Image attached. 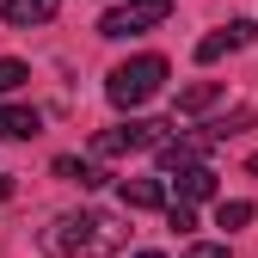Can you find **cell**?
Wrapping results in <instances>:
<instances>
[{"mask_svg": "<svg viewBox=\"0 0 258 258\" xmlns=\"http://www.w3.org/2000/svg\"><path fill=\"white\" fill-rule=\"evenodd\" d=\"M252 43V19H234V25H221V31H209V37L197 43V61L209 68V61H221V55H234V49H246Z\"/></svg>", "mask_w": 258, "mask_h": 258, "instance_id": "obj_6", "label": "cell"}, {"mask_svg": "<svg viewBox=\"0 0 258 258\" xmlns=\"http://www.w3.org/2000/svg\"><path fill=\"white\" fill-rule=\"evenodd\" d=\"M160 129H166V123H154V117H129L117 129H99V136H92V154L117 160V154H136V148H160V142H166Z\"/></svg>", "mask_w": 258, "mask_h": 258, "instance_id": "obj_4", "label": "cell"}, {"mask_svg": "<svg viewBox=\"0 0 258 258\" xmlns=\"http://www.w3.org/2000/svg\"><path fill=\"white\" fill-rule=\"evenodd\" d=\"M258 209L246 203V197H221V209H215V228H246Z\"/></svg>", "mask_w": 258, "mask_h": 258, "instance_id": "obj_13", "label": "cell"}, {"mask_svg": "<svg viewBox=\"0 0 258 258\" xmlns=\"http://www.w3.org/2000/svg\"><path fill=\"white\" fill-rule=\"evenodd\" d=\"M215 148L209 129H197V136H178V142H160V172H184V166H203V154Z\"/></svg>", "mask_w": 258, "mask_h": 258, "instance_id": "obj_5", "label": "cell"}, {"mask_svg": "<svg viewBox=\"0 0 258 258\" xmlns=\"http://www.w3.org/2000/svg\"><path fill=\"white\" fill-rule=\"evenodd\" d=\"M55 172L68 178V184H80V190H99V184H105V172L92 166V160H74V154H61V160H55Z\"/></svg>", "mask_w": 258, "mask_h": 258, "instance_id": "obj_12", "label": "cell"}, {"mask_svg": "<svg viewBox=\"0 0 258 258\" xmlns=\"http://www.w3.org/2000/svg\"><path fill=\"white\" fill-rule=\"evenodd\" d=\"M172 19V0H123L99 19V37H136V31H154Z\"/></svg>", "mask_w": 258, "mask_h": 258, "instance_id": "obj_3", "label": "cell"}, {"mask_svg": "<svg viewBox=\"0 0 258 258\" xmlns=\"http://www.w3.org/2000/svg\"><path fill=\"white\" fill-rule=\"evenodd\" d=\"M25 80H31V68H25V61H19V55H0V99H13Z\"/></svg>", "mask_w": 258, "mask_h": 258, "instance_id": "obj_14", "label": "cell"}, {"mask_svg": "<svg viewBox=\"0 0 258 258\" xmlns=\"http://www.w3.org/2000/svg\"><path fill=\"white\" fill-rule=\"evenodd\" d=\"M136 258H166V252H136Z\"/></svg>", "mask_w": 258, "mask_h": 258, "instance_id": "obj_18", "label": "cell"}, {"mask_svg": "<svg viewBox=\"0 0 258 258\" xmlns=\"http://www.w3.org/2000/svg\"><path fill=\"white\" fill-rule=\"evenodd\" d=\"M215 197V172L209 166H184L178 172V203H209Z\"/></svg>", "mask_w": 258, "mask_h": 258, "instance_id": "obj_11", "label": "cell"}, {"mask_svg": "<svg viewBox=\"0 0 258 258\" xmlns=\"http://www.w3.org/2000/svg\"><path fill=\"white\" fill-rule=\"evenodd\" d=\"M166 86V55H129V61H117V68L105 74V99L117 105V111H136V105H148L154 92Z\"/></svg>", "mask_w": 258, "mask_h": 258, "instance_id": "obj_2", "label": "cell"}, {"mask_svg": "<svg viewBox=\"0 0 258 258\" xmlns=\"http://www.w3.org/2000/svg\"><path fill=\"white\" fill-rule=\"evenodd\" d=\"M117 197H123V209H166V184L160 178H123Z\"/></svg>", "mask_w": 258, "mask_h": 258, "instance_id": "obj_8", "label": "cell"}, {"mask_svg": "<svg viewBox=\"0 0 258 258\" xmlns=\"http://www.w3.org/2000/svg\"><path fill=\"white\" fill-rule=\"evenodd\" d=\"M246 172H258V154H252V160H246Z\"/></svg>", "mask_w": 258, "mask_h": 258, "instance_id": "obj_17", "label": "cell"}, {"mask_svg": "<svg viewBox=\"0 0 258 258\" xmlns=\"http://www.w3.org/2000/svg\"><path fill=\"white\" fill-rule=\"evenodd\" d=\"M61 13V0H7L0 7V19H7L13 31H31V25H49Z\"/></svg>", "mask_w": 258, "mask_h": 258, "instance_id": "obj_7", "label": "cell"}, {"mask_svg": "<svg viewBox=\"0 0 258 258\" xmlns=\"http://www.w3.org/2000/svg\"><path fill=\"white\" fill-rule=\"evenodd\" d=\"M178 258H228V240H197V246H184Z\"/></svg>", "mask_w": 258, "mask_h": 258, "instance_id": "obj_15", "label": "cell"}, {"mask_svg": "<svg viewBox=\"0 0 258 258\" xmlns=\"http://www.w3.org/2000/svg\"><path fill=\"white\" fill-rule=\"evenodd\" d=\"M43 240H49L55 258H111L123 246V228H117V215H105V209H68V215L49 221Z\"/></svg>", "mask_w": 258, "mask_h": 258, "instance_id": "obj_1", "label": "cell"}, {"mask_svg": "<svg viewBox=\"0 0 258 258\" xmlns=\"http://www.w3.org/2000/svg\"><path fill=\"white\" fill-rule=\"evenodd\" d=\"M166 221H172V234H190V228H197V215H190V203H172V209H166Z\"/></svg>", "mask_w": 258, "mask_h": 258, "instance_id": "obj_16", "label": "cell"}, {"mask_svg": "<svg viewBox=\"0 0 258 258\" xmlns=\"http://www.w3.org/2000/svg\"><path fill=\"white\" fill-rule=\"evenodd\" d=\"M209 105H221V80H190V86L178 92V117H197V111H209Z\"/></svg>", "mask_w": 258, "mask_h": 258, "instance_id": "obj_10", "label": "cell"}, {"mask_svg": "<svg viewBox=\"0 0 258 258\" xmlns=\"http://www.w3.org/2000/svg\"><path fill=\"white\" fill-rule=\"evenodd\" d=\"M43 117L31 111V105H0V142H25V136H37Z\"/></svg>", "mask_w": 258, "mask_h": 258, "instance_id": "obj_9", "label": "cell"}]
</instances>
